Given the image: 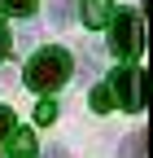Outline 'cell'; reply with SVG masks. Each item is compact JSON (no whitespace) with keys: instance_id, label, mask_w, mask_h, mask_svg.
I'll return each instance as SVG.
<instances>
[{"instance_id":"1","label":"cell","mask_w":153,"mask_h":158,"mask_svg":"<svg viewBox=\"0 0 153 158\" xmlns=\"http://www.w3.org/2000/svg\"><path fill=\"white\" fill-rule=\"evenodd\" d=\"M70 79V53L66 48H40L26 62V88L35 92H53Z\"/></svg>"},{"instance_id":"2","label":"cell","mask_w":153,"mask_h":158,"mask_svg":"<svg viewBox=\"0 0 153 158\" xmlns=\"http://www.w3.org/2000/svg\"><path fill=\"white\" fill-rule=\"evenodd\" d=\"M144 48V27H140V13L136 9H118L109 18V53L118 62H136Z\"/></svg>"},{"instance_id":"3","label":"cell","mask_w":153,"mask_h":158,"mask_svg":"<svg viewBox=\"0 0 153 158\" xmlns=\"http://www.w3.org/2000/svg\"><path fill=\"white\" fill-rule=\"evenodd\" d=\"M109 92H114V106L140 114V110H144V97H149V75L136 70V66H123L118 75L109 79Z\"/></svg>"},{"instance_id":"4","label":"cell","mask_w":153,"mask_h":158,"mask_svg":"<svg viewBox=\"0 0 153 158\" xmlns=\"http://www.w3.org/2000/svg\"><path fill=\"white\" fill-rule=\"evenodd\" d=\"M114 0H83V27H109Z\"/></svg>"},{"instance_id":"5","label":"cell","mask_w":153,"mask_h":158,"mask_svg":"<svg viewBox=\"0 0 153 158\" xmlns=\"http://www.w3.org/2000/svg\"><path fill=\"white\" fill-rule=\"evenodd\" d=\"M5 145H9V154H13V158H31V154H35V136H31V132H22V127H13V132L5 136Z\"/></svg>"},{"instance_id":"6","label":"cell","mask_w":153,"mask_h":158,"mask_svg":"<svg viewBox=\"0 0 153 158\" xmlns=\"http://www.w3.org/2000/svg\"><path fill=\"white\" fill-rule=\"evenodd\" d=\"M92 110H96V114H109V110H114V92H109V84H96V88H92Z\"/></svg>"},{"instance_id":"7","label":"cell","mask_w":153,"mask_h":158,"mask_svg":"<svg viewBox=\"0 0 153 158\" xmlns=\"http://www.w3.org/2000/svg\"><path fill=\"white\" fill-rule=\"evenodd\" d=\"M0 9H5V13H18V18H26V13L40 9V0H0Z\"/></svg>"},{"instance_id":"8","label":"cell","mask_w":153,"mask_h":158,"mask_svg":"<svg viewBox=\"0 0 153 158\" xmlns=\"http://www.w3.org/2000/svg\"><path fill=\"white\" fill-rule=\"evenodd\" d=\"M53 118H57V101L48 97V101H40V106H35V123H40V127H48Z\"/></svg>"},{"instance_id":"9","label":"cell","mask_w":153,"mask_h":158,"mask_svg":"<svg viewBox=\"0 0 153 158\" xmlns=\"http://www.w3.org/2000/svg\"><path fill=\"white\" fill-rule=\"evenodd\" d=\"M13 127H18V123H13V110H9V106H0V145H5V136H9Z\"/></svg>"},{"instance_id":"10","label":"cell","mask_w":153,"mask_h":158,"mask_svg":"<svg viewBox=\"0 0 153 158\" xmlns=\"http://www.w3.org/2000/svg\"><path fill=\"white\" fill-rule=\"evenodd\" d=\"M140 149H144V132H136V136H131V141H127V149H123V154H127V158H136Z\"/></svg>"},{"instance_id":"11","label":"cell","mask_w":153,"mask_h":158,"mask_svg":"<svg viewBox=\"0 0 153 158\" xmlns=\"http://www.w3.org/2000/svg\"><path fill=\"white\" fill-rule=\"evenodd\" d=\"M66 13H70V5H66V0H53V22H57V27L66 22Z\"/></svg>"},{"instance_id":"12","label":"cell","mask_w":153,"mask_h":158,"mask_svg":"<svg viewBox=\"0 0 153 158\" xmlns=\"http://www.w3.org/2000/svg\"><path fill=\"white\" fill-rule=\"evenodd\" d=\"M44 158H70V154H66L61 145H48V154H44Z\"/></svg>"},{"instance_id":"13","label":"cell","mask_w":153,"mask_h":158,"mask_svg":"<svg viewBox=\"0 0 153 158\" xmlns=\"http://www.w3.org/2000/svg\"><path fill=\"white\" fill-rule=\"evenodd\" d=\"M5 48H9V35H5V27H0V57H5Z\"/></svg>"}]
</instances>
